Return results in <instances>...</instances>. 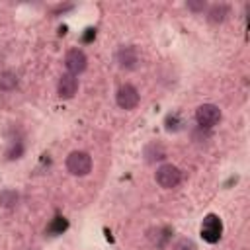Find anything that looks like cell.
<instances>
[{
	"instance_id": "obj_12",
	"label": "cell",
	"mask_w": 250,
	"mask_h": 250,
	"mask_svg": "<svg viewBox=\"0 0 250 250\" xmlns=\"http://www.w3.org/2000/svg\"><path fill=\"white\" fill-rule=\"evenodd\" d=\"M172 250H197V246H195V242H193L191 238L180 236V238H176V242L172 244Z\"/></svg>"
},
{
	"instance_id": "obj_2",
	"label": "cell",
	"mask_w": 250,
	"mask_h": 250,
	"mask_svg": "<svg viewBox=\"0 0 250 250\" xmlns=\"http://www.w3.org/2000/svg\"><path fill=\"white\" fill-rule=\"evenodd\" d=\"M195 121H197V127L211 129L221 121V109L215 104H201L195 109Z\"/></svg>"
},
{
	"instance_id": "obj_15",
	"label": "cell",
	"mask_w": 250,
	"mask_h": 250,
	"mask_svg": "<svg viewBox=\"0 0 250 250\" xmlns=\"http://www.w3.org/2000/svg\"><path fill=\"white\" fill-rule=\"evenodd\" d=\"M186 6H188V10H191V12H203V10L207 8V2H205V0H197V2L189 0Z\"/></svg>"
},
{
	"instance_id": "obj_7",
	"label": "cell",
	"mask_w": 250,
	"mask_h": 250,
	"mask_svg": "<svg viewBox=\"0 0 250 250\" xmlns=\"http://www.w3.org/2000/svg\"><path fill=\"white\" fill-rule=\"evenodd\" d=\"M115 61H117L119 68H123V70H133V68L139 64V53H137L135 47L127 45V47H121V49L117 51Z\"/></svg>"
},
{
	"instance_id": "obj_4",
	"label": "cell",
	"mask_w": 250,
	"mask_h": 250,
	"mask_svg": "<svg viewBox=\"0 0 250 250\" xmlns=\"http://www.w3.org/2000/svg\"><path fill=\"white\" fill-rule=\"evenodd\" d=\"M221 232H223V223L217 215L209 213L203 223H201V236L207 240V242H217L221 238Z\"/></svg>"
},
{
	"instance_id": "obj_1",
	"label": "cell",
	"mask_w": 250,
	"mask_h": 250,
	"mask_svg": "<svg viewBox=\"0 0 250 250\" xmlns=\"http://www.w3.org/2000/svg\"><path fill=\"white\" fill-rule=\"evenodd\" d=\"M66 170L72 176H88L92 170V156L84 150H74L66 158Z\"/></svg>"
},
{
	"instance_id": "obj_13",
	"label": "cell",
	"mask_w": 250,
	"mask_h": 250,
	"mask_svg": "<svg viewBox=\"0 0 250 250\" xmlns=\"http://www.w3.org/2000/svg\"><path fill=\"white\" fill-rule=\"evenodd\" d=\"M209 129H203V127H197L193 133H191V139H193V143H197V145H201V143H205V141H209Z\"/></svg>"
},
{
	"instance_id": "obj_11",
	"label": "cell",
	"mask_w": 250,
	"mask_h": 250,
	"mask_svg": "<svg viewBox=\"0 0 250 250\" xmlns=\"http://www.w3.org/2000/svg\"><path fill=\"white\" fill-rule=\"evenodd\" d=\"M16 86H18V76H16L14 72L6 70V72L0 74V90H2V92H10V90H14Z\"/></svg>"
},
{
	"instance_id": "obj_5",
	"label": "cell",
	"mask_w": 250,
	"mask_h": 250,
	"mask_svg": "<svg viewBox=\"0 0 250 250\" xmlns=\"http://www.w3.org/2000/svg\"><path fill=\"white\" fill-rule=\"evenodd\" d=\"M86 64H88V59H86V55H84L82 49H70L66 53V57H64V66H66L68 74H72V76L84 72L86 70Z\"/></svg>"
},
{
	"instance_id": "obj_9",
	"label": "cell",
	"mask_w": 250,
	"mask_h": 250,
	"mask_svg": "<svg viewBox=\"0 0 250 250\" xmlns=\"http://www.w3.org/2000/svg\"><path fill=\"white\" fill-rule=\"evenodd\" d=\"M229 12H230V10H229L227 4H223V2L213 4V6L207 8V21H211V23H223V21L227 20Z\"/></svg>"
},
{
	"instance_id": "obj_3",
	"label": "cell",
	"mask_w": 250,
	"mask_h": 250,
	"mask_svg": "<svg viewBox=\"0 0 250 250\" xmlns=\"http://www.w3.org/2000/svg\"><path fill=\"white\" fill-rule=\"evenodd\" d=\"M156 184L164 189H172L176 188L180 182H182V172L178 166L174 164H162L158 170H156Z\"/></svg>"
},
{
	"instance_id": "obj_14",
	"label": "cell",
	"mask_w": 250,
	"mask_h": 250,
	"mask_svg": "<svg viewBox=\"0 0 250 250\" xmlns=\"http://www.w3.org/2000/svg\"><path fill=\"white\" fill-rule=\"evenodd\" d=\"M16 201H18V193H14V191H4V193L0 195V203H2V205H8V207H10V205H14Z\"/></svg>"
},
{
	"instance_id": "obj_6",
	"label": "cell",
	"mask_w": 250,
	"mask_h": 250,
	"mask_svg": "<svg viewBox=\"0 0 250 250\" xmlns=\"http://www.w3.org/2000/svg\"><path fill=\"white\" fill-rule=\"evenodd\" d=\"M115 102H117V105L121 109H133V107H137V104H139V92H137V88L131 86V84H123L117 90V94H115Z\"/></svg>"
},
{
	"instance_id": "obj_8",
	"label": "cell",
	"mask_w": 250,
	"mask_h": 250,
	"mask_svg": "<svg viewBox=\"0 0 250 250\" xmlns=\"http://www.w3.org/2000/svg\"><path fill=\"white\" fill-rule=\"evenodd\" d=\"M57 92H59V98H62V100L74 98V94L78 92V80H76V76H72V74H68V72L62 74L61 80H59Z\"/></svg>"
},
{
	"instance_id": "obj_10",
	"label": "cell",
	"mask_w": 250,
	"mask_h": 250,
	"mask_svg": "<svg viewBox=\"0 0 250 250\" xmlns=\"http://www.w3.org/2000/svg\"><path fill=\"white\" fill-rule=\"evenodd\" d=\"M143 154H145V160L146 162H158V160H164L166 158V148L160 143H148L145 146Z\"/></svg>"
}]
</instances>
